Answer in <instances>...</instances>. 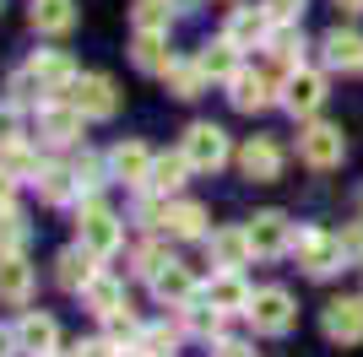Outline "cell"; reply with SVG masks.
Listing matches in <instances>:
<instances>
[{
	"label": "cell",
	"mask_w": 363,
	"mask_h": 357,
	"mask_svg": "<svg viewBox=\"0 0 363 357\" xmlns=\"http://www.w3.org/2000/svg\"><path fill=\"white\" fill-rule=\"evenodd\" d=\"M76 233H82V249H92L98 260H108V254L125 244V227H120V217L114 211H104L98 200H82V211H76Z\"/></svg>",
	"instance_id": "6da1fadb"
},
{
	"label": "cell",
	"mask_w": 363,
	"mask_h": 357,
	"mask_svg": "<svg viewBox=\"0 0 363 357\" xmlns=\"http://www.w3.org/2000/svg\"><path fill=\"white\" fill-rule=\"evenodd\" d=\"M293 254H298V266L309 271V276H331V271L347 266L342 238L325 233V227H298V233H293Z\"/></svg>",
	"instance_id": "7a4b0ae2"
},
{
	"label": "cell",
	"mask_w": 363,
	"mask_h": 357,
	"mask_svg": "<svg viewBox=\"0 0 363 357\" xmlns=\"http://www.w3.org/2000/svg\"><path fill=\"white\" fill-rule=\"evenodd\" d=\"M250 325H255L260 336H288V330L298 325V309H293V298L282 293V287H260V293L250 298Z\"/></svg>",
	"instance_id": "3957f363"
},
{
	"label": "cell",
	"mask_w": 363,
	"mask_h": 357,
	"mask_svg": "<svg viewBox=\"0 0 363 357\" xmlns=\"http://www.w3.org/2000/svg\"><path fill=\"white\" fill-rule=\"evenodd\" d=\"M298 157L309 168H342V157H347V141H342V130L336 125H303L298 130Z\"/></svg>",
	"instance_id": "277c9868"
},
{
	"label": "cell",
	"mask_w": 363,
	"mask_h": 357,
	"mask_svg": "<svg viewBox=\"0 0 363 357\" xmlns=\"http://www.w3.org/2000/svg\"><path fill=\"white\" fill-rule=\"evenodd\" d=\"M71 103L87 119H114L120 114V92H114V81H108L104 71H87V76L71 81Z\"/></svg>",
	"instance_id": "5b68a950"
},
{
	"label": "cell",
	"mask_w": 363,
	"mask_h": 357,
	"mask_svg": "<svg viewBox=\"0 0 363 357\" xmlns=\"http://www.w3.org/2000/svg\"><path fill=\"white\" fill-rule=\"evenodd\" d=\"M184 157H190V168H196V174H217V168L228 163V135L217 130V125H206V119H201V125H190V130H184Z\"/></svg>",
	"instance_id": "8992f818"
},
{
	"label": "cell",
	"mask_w": 363,
	"mask_h": 357,
	"mask_svg": "<svg viewBox=\"0 0 363 357\" xmlns=\"http://www.w3.org/2000/svg\"><path fill=\"white\" fill-rule=\"evenodd\" d=\"M320 330H325V341H336V346H358L363 341V298H331Z\"/></svg>",
	"instance_id": "52a82bcc"
},
{
	"label": "cell",
	"mask_w": 363,
	"mask_h": 357,
	"mask_svg": "<svg viewBox=\"0 0 363 357\" xmlns=\"http://www.w3.org/2000/svg\"><path fill=\"white\" fill-rule=\"evenodd\" d=\"M250 244H255V260H277V254L293 249V222L282 211H255L250 217Z\"/></svg>",
	"instance_id": "ba28073f"
},
{
	"label": "cell",
	"mask_w": 363,
	"mask_h": 357,
	"mask_svg": "<svg viewBox=\"0 0 363 357\" xmlns=\"http://www.w3.org/2000/svg\"><path fill=\"white\" fill-rule=\"evenodd\" d=\"M82 108L76 103H60V98H44L38 103V135H44L49 147H71L76 135H82Z\"/></svg>",
	"instance_id": "9c48e42d"
},
{
	"label": "cell",
	"mask_w": 363,
	"mask_h": 357,
	"mask_svg": "<svg viewBox=\"0 0 363 357\" xmlns=\"http://www.w3.org/2000/svg\"><path fill=\"white\" fill-rule=\"evenodd\" d=\"M282 103H288L293 119H309L320 103H325V76L303 71V65H298V71H288V76H282Z\"/></svg>",
	"instance_id": "30bf717a"
},
{
	"label": "cell",
	"mask_w": 363,
	"mask_h": 357,
	"mask_svg": "<svg viewBox=\"0 0 363 357\" xmlns=\"http://www.w3.org/2000/svg\"><path fill=\"white\" fill-rule=\"evenodd\" d=\"M272 87H277V76H260V71H233L228 76V103L239 108V114H260V108H272L277 98H272Z\"/></svg>",
	"instance_id": "8fae6325"
},
{
	"label": "cell",
	"mask_w": 363,
	"mask_h": 357,
	"mask_svg": "<svg viewBox=\"0 0 363 357\" xmlns=\"http://www.w3.org/2000/svg\"><path fill=\"white\" fill-rule=\"evenodd\" d=\"M16 352H28V357H55L60 352V325L49 319V314H22L16 319Z\"/></svg>",
	"instance_id": "7c38bea8"
},
{
	"label": "cell",
	"mask_w": 363,
	"mask_h": 357,
	"mask_svg": "<svg viewBox=\"0 0 363 357\" xmlns=\"http://www.w3.org/2000/svg\"><path fill=\"white\" fill-rule=\"evenodd\" d=\"M206 249H212V266H217V271H239V266H250V260H255L250 227H212Z\"/></svg>",
	"instance_id": "4fadbf2b"
},
{
	"label": "cell",
	"mask_w": 363,
	"mask_h": 357,
	"mask_svg": "<svg viewBox=\"0 0 363 357\" xmlns=\"http://www.w3.org/2000/svg\"><path fill=\"white\" fill-rule=\"evenodd\" d=\"M239 168H244V178H255V184H277V178H282V147L266 141V135H250L244 152H239Z\"/></svg>",
	"instance_id": "5bb4252c"
},
{
	"label": "cell",
	"mask_w": 363,
	"mask_h": 357,
	"mask_svg": "<svg viewBox=\"0 0 363 357\" xmlns=\"http://www.w3.org/2000/svg\"><path fill=\"white\" fill-rule=\"evenodd\" d=\"M223 33H228L239 49H260L266 38H272V11H266V6H233Z\"/></svg>",
	"instance_id": "9a60e30c"
},
{
	"label": "cell",
	"mask_w": 363,
	"mask_h": 357,
	"mask_svg": "<svg viewBox=\"0 0 363 357\" xmlns=\"http://www.w3.org/2000/svg\"><path fill=\"white\" fill-rule=\"evenodd\" d=\"M108 178H120V184H147L152 178V152L141 141H120V147L108 152Z\"/></svg>",
	"instance_id": "2e32d148"
},
{
	"label": "cell",
	"mask_w": 363,
	"mask_h": 357,
	"mask_svg": "<svg viewBox=\"0 0 363 357\" xmlns=\"http://www.w3.org/2000/svg\"><path fill=\"white\" fill-rule=\"evenodd\" d=\"M28 71L38 76V87L55 98V92H71V81H76V65H71V55H60V49H38V55L28 60Z\"/></svg>",
	"instance_id": "e0dca14e"
},
{
	"label": "cell",
	"mask_w": 363,
	"mask_h": 357,
	"mask_svg": "<svg viewBox=\"0 0 363 357\" xmlns=\"http://www.w3.org/2000/svg\"><path fill=\"white\" fill-rule=\"evenodd\" d=\"M250 287H244V276L239 271H217L212 282H206V303L212 309H223V314H250Z\"/></svg>",
	"instance_id": "ac0fdd59"
},
{
	"label": "cell",
	"mask_w": 363,
	"mask_h": 357,
	"mask_svg": "<svg viewBox=\"0 0 363 357\" xmlns=\"http://www.w3.org/2000/svg\"><path fill=\"white\" fill-rule=\"evenodd\" d=\"M152 293H157V303H168V309H184V303L196 298V276H190L179 260H168V266L152 276Z\"/></svg>",
	"instance_id": "d6986e66"
},
{
	"label": "cell",
	"mask_w": 363,
	"mask_h": 357,
	"mask_svg": "<svg viewBox=\"0 0 363 357\" xmlns=\"http://www.w3.org/2000/svg\"><path fill=\"white\" fill-rule=\"evenodd\" d=\"M130 60H136V71L163 76L168 65H174V55H168V33H147V28H136V38H130Z\"/></svg>",
	"instance_id": "ffe728a7"
},
{
	"label": "cell",
	"mask_w": 363,
	"mask_h": 357,
	"mask_svg": "<svg viewBox=\"0 0 363 357\" xmlns=\"http://www.w3.org/2000/svg\"><path fill=\"white\" fill-rule=\"evenodd\" d=\"M325 65L331 71H363V33H352V28H336V33H325Z\"/></svg>",
	"instance_id": "44dd1931"
},
{
	"label": "cell",
	"mask_w": 363,
	"mask_h": 357,
	"mask_svg": "<svg viewBox=\"0 0 363 357\" xmlns=\"http://www.w3.org/2000/svg\"><path fill=\"white\" fill-rule=\"evenodd\" d=\"M92 260H98L92 249H65L60 260H55V282H60L65 293H82V287L98 276V266H92Z\"/></svg>",
	"instance_id": "7402d4cb"
},
{
	"label": "cell",
	"mask_w": 363,
	"mask_h": 357,
	"mask_svg": "<svg viewBox=\"0 0 363 357\" xmlns=\"http://www.w3.org/2000/svg\"><path fill=\"white\" fill-rule=\"evenodd\" d=\"M33 293V266L22 254H0V303H28Z\"/></svg>",
	"instance_id": "603a6c76"
},
{
	"label": "cell",
	"mask_w": 363,
	"mask_h": 357,
	"mask_svg": "<svg viewBox=\"0 0 363 357\" xmlns=\"http://www.w3.org/2000/svg\"><path fill=\"white\" fill-rule=\"evenodd\" d=\"M184 174H196V168H190V157H184V152H163V157H152V178H147V190L174 195V190L184 184Z\"/></svg>",
	"instance_id": "cb8c5ba5"
},
{
	"label": "cell",
	"mask_w": 363,
	"mask_h": 357,
	"mask_svg": "<svg viewBox=\"0 0 363 357\" xmlns=\"http://www.w3.org/2000/svg\"><path fill=\"white\" fill-rule=\"evenodd\" d=\"M163 227L174 238H206V206H196V200H174V206L163 211Z\"/></svg>",
	"instance_id": "d4e9b609"
},
{
	"label": "cell",
	"mask_w": 363,
	"mask_h": 357,
	"mask_svg": "<svg viewBox=\"0 0 363 357\" xmlns=\"http://www.w3.org/2000/svg\"><path fill=\"white\" fill-rule=\"evenodd\" d=\"M33 28L49 33V38H60V33L76 28V6L71 0H33Z\"/></svg>",
	"instance_id": "484cf974"
},
{
	"label": "cell",
	"mask_w": 363,
	"mask_h": 357,
	"mask_svg": "<svg viewBox=\"0 0 363 357\" xmlns=\"http://www.w3.org/2000/svg\"><path fill=\"white\" fill-rule=\"evenodd\" d=\"M82 303H87V309L104 319V314H114V309L125 303V282H114V276H104V271H98V276L82 287Z\"/></svg>",
	"instance_id": "4316f807"
},
{
	"label": "cell",
	"mask_w": 363,
	"mask_h": 357,
	"mask_svg": "<svg viewBox=\"0 0 363 357\" xmlns=\"http://www.w3.org/2000/svg\"><path fill=\"white\" fill-rule=\"evenodd\" d=\"M201 71H206V76H217V81H228V76H233V71H239V44H233V38H228V33H223V38H217V44H201Z\"/></svg>",
	"instance_id": "83f0119b"
},
{
	"label": "cell",
	"mask_w": 363,
	"mask_h": 357,
	"mask_svg": "<svg viewBox=\"0 0 363 357\" xmlns=\"http://www.w3.org/2000/svg\"><path fill=\"white\" fill-rule=\"evenodd\" d=\"M33 184H38V195H44L49 206H65L71 195H82V184H76V168H55V163H49L44 174L33 178Z\"/></svg>",
	"instance_id": "f1b7e54d"
},
{
	"label": "cell",
	"mask_w": 363,
	"mask_h": 357,
	"mask_svg": "<svg viewBox=\"0 0 363 357\" xmlns=\"http://www.w3.org/2000/svg\"><path fill=\"white\" fill-rule=\"evenodd\" d=\"M266 49L277 55V76H288V71H298V65H303V33H293L288 22L266 38Z\"/></svg>",
	"instance_id": "f546056e"
},
{
	"label": "cell",
	"mask_w": 363,
	"mask_h": 357,
	"mask_svg": "<svg viewBox=\"0 0 363 357\" xmlns=\"http://www.w3.org/2000/svg\"><path fill=\"white\" fill-rule=\"evenodd\" d=\"M223 319H228V314L212 309V303H201V298H190V303H184V330H190V336H201V341H217V336H223Z\"/></svg>",
	"instance_id": "4dcf8cb0"
},
{
	"label": "cell",
	"mask_w": 363,
	"mask_h": 357,
	"mask_svg": "<svg viewBox=\"0 0 363 357\" xmlns=\"http://www.w3.org/2000/svg\"><path fill=\"white\" fill-rule=\"evenodd\" d=\"M163 81H168V92H174V98H201L206 71H201V60H174V65L163 71Z\"/></svg>",
	"instance_id": "1f68e13d"
},
{
	"label": "cell",
	"mask_w": 363,
	"mask_h": 357,
	"mask_svg": "<svg viewBox=\"0 0 363 357\" xmlns=\"http://www.w3.org/2000/svg\"><path fill=\"white\" fill-rule=\"evenodd\" d=\"M0 163L11 168L16 178H38V174H44V163H38V152H33V147H22V141H16V147H6V152H0Z\"/></svg>",
	"instance_id": "d6a6232c"
},
{
	"label": "cell",
	"mask_w": 363,
	"mask_h": 357,
	"mask_svg": "<svg viewBox=\"0 0 363 357\" xmlns=\"http://www.w3.org/2000/svg\"><path fill=\"white\" fill-rule=\"evenodd\" d=\"M168 6H174V0H136L130 16H136V28H147V33H168Z\"/></svg>",
	"instance_id": "836d02e7"
},
{
	"label": "cell",
	"mask_w": 363,
	"mask_h": 357,
	"mask_svg": "<svg viewBox=\"0 0 363 357\" xmlns=\"http://www.w3.org/2000/svg\"><path fill=\"white\" fill-rule=\"evenodd\" d=\"M136 346H141L147 357H174V346H179V330H168V325H147Z\"/></svg>",
	"instance_id": "e575fe53"
},
{
	"label": "cell",
	"mask_w": 363,
	"mask_h": 357,
	"mask_svg": "<svg viewBox=\"0 0 363 357\" xmlns=\"http://www.w3.org/2000/svg\"><path fill=\"white\" fill-rule=\"evenodd\" d=\"M22 244H28V222L6 206L0 211V254H22Z\"/></svg>",
	"instance_id": "d590c367"
},
{
	"label": "cell",
	"mask_w": 363,
	"mask_h": 357,
	"mask_svg": "<svg viewBox=\"0 0 363 357\" xmlns=\"http://www.w3.org/2000/svg\"><path fill=\"white\" fill-rule=\"evenodd\" d=\"M104 325H108V341H141V325H136V314H130V303L104 314Z\"/></svg>",
	"instance_id": "8d00e7d4"
},
{
	"label": "cell",
	"mask_w": 363,
	"mask_h": 357,
	"mask_svg": "<svg viewBox=\"0 0 363 357\" xmlns=\"http://www.w3.org/2000/svg\"><path fill=\"white\" fill-rule=\"evenodd\" d=\"M168 260H174V254H168L163 244H141V249H136V276H147V282H152V276H157Z\"/></svg>",
	"instance_id": "74e56055"
},
{
	"label": "cell",
	"mask_w": 363,
	"mask_h": 357,
	"mask_svg": "<svg viewBox=\"0 0 363 357\" xmlns=\"http://www.w3.org/2000/svg\"><path fill=\"white\" fill-rule=\"evenodd\" d=\"M22 141V103H0V152Z\"/></svg>",
	"instance_id": "f35d334b"
},
{
	"label": "cell",
	"mask_w": 363,
	"mask_h": 357,
	"mask_svg": "<svg viewBox=\"0 0 363 357\" xmlns=\"http://www.w3.org/2000/svg\"><path fill=\"white\" fill-rule=\"evenodd\" d=\"M76 184H82V195H92V190H98V184H104V163L82 152V157H76Z\"/></svg>",
	"instance_id": "ab89813d"
},
{
	"label": "cell",
	"mask_w": 363,
	"mask_h": 357,
	"mask_svg": "<svg viewBox=\"0 0 363 357\" xmlns=\"http://www.w3.org/2000/svg\"><path fill=\"white\" fill-rule=\"evenodd\" d=\"M336 238H342V254H347L352 266H363V222H347Z\"/></svg>",
	"instance_id": "60d3db41"
},
{
	"label": "cell",
	"mask_w": 363,
	"mask_h": 357,
	"mask_svg": "<svg viewBox=\"0 0 363 357\" xmlns=\"http://www.w3.org/2000/svg\"><path fill=\"white\" fill-rule=\"evenodd\" d=\"M266 11H272V22H298L303 16V0H260Z\"/></svg>",
	"instance_id": "b9f144b4"
},
{
	"label": "cell",
	"mask_w": 363,
	"mask_h": 357,
	"mask_svg": "<svg viewBox=\"0 0 363 357\" xmlns=\"http://www.w3.org/2000/svg\"><path fill=\"white\" fill-rule=\"evenodd\" d=\"M11 195H16V174H11L6 163H0V211L11 206Z\"/></svg>",
	"instance_id": "7bdbcfd3"
},
{
	"label": "cell",
	"mask_w": 363,
	"mask_h": 357,
	"mask_svg": "<svg viewBox=\"0 0 363 357\" xmlns=\"http://www.w3.org/2000/svg\"><path fill=\"white\" fill-rule=\"evenodd\" d=\"M71 357H114V352H108V341H82Z\"/></svg>",
	"instance_id": "ee69618b"
},
{
	"label": "cell",
	"mask_w": 363,
	"mask_h": 357,
	"mask_svg": "<svg viewBox=\"0 0 363 357\" xmlns=\"http://www.w3.org/2000/svg\"><path fill=\"white\" fill-rule=\"evenodd\" d=\"M217 357H255L244 341H217Z\"/></svg>",
	"instance_id": "f6af8a7d"
},
{
	"label": "cell",
	"mask_w": 363,
	"mask_h": 357,
	"mask_svg": "<svg viewBox=\"0 0 363 357\" xmlns=\"http://www.w3.org/2000/svg\"><path fill=\"white\" fill-rule=\"evenodd\" d=\"M11 346H16V330H0V357H11Z\"/></svg>",
	"instance_id": "bcb514c9"
},
{
	"label": "cell",
	"mask_w": 363,
	"mask_h": 357,
	"mask_svg": "<svg viewBox=\"0 0 363 357\" xmlns=\"http://www.w3.org/2000/svg\"><path fill=\"white\" fill-rule=\"evenodd\" d=\"M336 6H342V11H363V0H336Z\"/></svg>",
	"instance_id": "7dc6e473"
},
{
	"label": "cell",
	"mask_w": 363,
	"mask_h": 357,
	"mask_svg": "<svg viewBox=\"0 0 363 357\" xmlns=\"http://www.w3.org/2000/svg\"><path fill=\"white\" fill-rule=\"evenodd\" d=\"M174 6H179V11H196V6H201V0H174Z\"/></svg>",
	"instance_id": "c3c4849f"
}]
</instances>
